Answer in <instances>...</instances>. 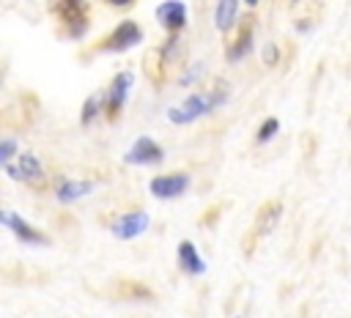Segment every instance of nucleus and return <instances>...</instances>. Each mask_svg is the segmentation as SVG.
Here are the masks:
<instances>
[{
	"instance_id": "4",
	"label": "nucleus",
	"mask_w": 351,
	"mask_h": 318,
	"mask_svg": "<svg viewBox=\"0 0 351 318\" xmlns=\"http://www.w3.org/2000/svg\"><path fill=\"white\" fill-rule=\"evenodd\" d=\"M143 41V30L137 22L132 19H123L110 36H104L93 49H101V52H123V49H132L134 44Z\"/></svg>"
},
{
	"instance_id": "5",
	"label": "nucleus",
	"mask_w": 351,
	"mask_h": 318,
	"mask_svg": "<svg viewBox=\"0 0 351 318\" xmlns=\"http://www.w3.org/2000/svg\"><path fill=\"white\" fill-rule=\"evenodd\" d=\"M5 173H8L11 178H16V181L30 184L33 189H41V186L47 184L44 167H41V162H38L33 154H19V156H16V164H5Z\"/></svg>"
},
{
	"instance_id": "15",
	"label": "nucleus",
	"mask_w": 351,
	"mask_h": 318,
	"mask_svg": "<svg viewBox=\"0 0 351 318\" xmlns=\"http://www.w3.org/2000/svg\"><path fill=\"white\" fill-rule=\"evenodd\" d=\"M236 14H239V0H217V8H214V27L219 33H228L236 22Z\"/></svg>"
},
{
	"instance_id": "8",
	"label": "nucleus",
	"mask_w": 351,
	"mask_h": 318,
	"mask_svg": "<svg viewBox=\"0 0 351 318\" xmlns=\"http://www.w3.org/2000/svg\"><path fill=\"white\" fill-rule=\"evenodd\" d=\"M0 219H3V225L22 241V244H49V236L47 233H41V230H36L27 219H22L19 214H14V211H3L0 214Z\"/></svg>"
},
{
	"instance_id": "14",
	"label": "nucleus",
	"mask_w": 351,
	"mask_h": 318,
	"mask_svg": "<svg viewBox=\"0 0 351 318\" xmlns=\"http://www.w3.org/2000/svg\"><path fill=\"white\" fill-rule=\"evenodd\" d=\"M252 49V22L247 19L244 25H241V30H239V36L228 44V52H225V58L230 60V63H236V60H241L247 52Z\"/></svg>"
},
{
	"instance_id": "12",
	"label": "nucleus",
	"mask_w": 351,
	"mask_h": 318,
	"mask_svg": "<svg viewBox=\"0 0 351 318\" xmlns=\"http://www.w3.org/2000/svg\"><path fill=\"white\" fill-rule=\"evenodd\" d=\"M176 255H178V266H181L184 274H192V277H195V274H203V271H206V263H203V258L197 255V247H195L189 238L178 241Z\"/></svg>"
},
{
	"instance_id": "17",
	"label": "nucleus",
	"mask_w": 351,
	"mask_h": 318,
	"mask_svg": "<svg viewBox=\"0 0 351 318\" xmlns=\"http://www.w3.org/2000/svg\"><path fill=\"white\" fill-rule=\"evenodd\" d=\"M143 66H145V74H148V80L159 88L162 82H165V60H162V55H159V49L156 52H151V55H145V60H143Z\"/></svg>"
},
{
	"instance_id": "20",
	"label": "nucleus",
	"mask_w": 351,
	"mask_h": 318,
	"mask_svg": "<svg viewBox=\"0 0 351 318\" xmlns=\"http://www.w3.org/2000/svg\"><path fill=\"white\" fill-rule=\"evenodd\" d=\"M14 151H16V143H14L11 137H5V140L0 143V162H3V164H8V162H11V156H14Z\"/></svg>"
},
{
	"instance_id": "1",
	"label": "nucleus",
	"mask_w": 351,
	"mask_h": 318,
	"mask_svg": "<svg viewBox=\"0 0 351 318\" xmlns=\"http://www.w3.org/2000/svg\"><path fill=\"white\" fill-rule=\"evenodd\" d=\"M230 99V85L228 80H214L208 90H197V93H189L178 107H170L167 110V118L173 123H192L197 121L200 115H208L211 110H217L219 104H225Z\"/></svg>"
},
{
	"instance_id": "10",
	"label": "nucleus",
	"mask_w": 351,
	"mask_h": 318,
	"mask_svg": "<svg viewBox=\"0 0 351 318\" xmlns=\"http://www.w3.org/2000/svg\"><path fill=\"white\" fill-rule=\"evenodd\" d=\"M156 19L167 33H178L186 25V5L181 0H165L156 8Z\"/></svg>"
},
{
	"instance_id": "25",
	"label": "nucleus",
	"mask_w": 351,
	"mask_h": 318,
	"mask_svg": "<svg viewBox=\"0 0 351 318\" xmlns=\"http://www.w3.org/2000/svg\"><path fill=\"white\" fill-rule=\"evenodd\" d=\"M244 3H247V5H258V0H244Z\"/></svg>"
},
{
	"instance_id": "2",
	"label": "nucleus",
	"mask_w": 351,
	"mask_h": 318,
	"mask_svg": "<svg viewBox=\"0 0 351 318\" xmlns=\"http://www.w3.org/2000/svg\"><path fill=\"white\" fill-rule=\"evenodd\" d=\"M52 11L58 14L60 25L66 27L69 36H82L85 27H88V19H90V5L85 0H55Z\"/></svg>"
},
{
	"instance_id": "23",
	"label": "nucleus",
	"mask_w": 351,
	"mask_h": 318,
	"mask_svg": "<svg viewBox=\"0 0 351 318\" xmlns=\"http://www.w3.org/2000/svg\"><path fill=\"white\" fill-rule=\"evenodd\" d=\"M134 0H107V5H112V8H126V5H132Z\"/></svg>"
},
{
	"instance_id": "13",
	"label": "nucleus",
	"mask_w": 351,
	"mask_h": 318,
	"mask_svg": "<svg viewBox=\"0 0 351 318\" xmlns=\"http://www.w3.org/2000/svg\"><path fill=\"white\" fill-rule=\"evenodd\" d=\"M90 189H93V184H90V181H71V178H55V184H52V192H55V197H58L60 203H71V200H77V197L88 195Z\"/></svg>"
},
{
	"instance_id": "6",
	"label": "nucleus",
	"mask_w": 351,
	"mask_h": 318,
	"mask_svg": "<svg viewBox=\"0 0 351 318\" xmlns=\"http://www.w3.org/2000/svg\"><path fill=\"white\" fill-rule=\"evenodd\" d=\"M186 186H189V175L186 173H162V175H154L151 184H148L151 195L159 197V200H173L178 195H184Z\"/></svg>"
},
{
	"instance_id": "3",
	"label": "nucleus",
	"mask_w": 351,
	"mask_h": 318,
	"mask_svg": "<svg viewBox=\"0 0 351 318\" xmlns=\"http://www.w3.org/2000/svg\"><path fill=\"white\" fill-rule=\"evenodd\" d=\"M132 82H134L132 71H118V74L112 77L107 93L101 96V99H104V110H101V112H104L107 121H118V115H121V110H123V104H126V96H129V90H132Z\"/></svg>"
},
{
	"instance_id": "24",
	"label": "nucleus",
	"mask_w": 351,
	"mask_h": 318,
	"mask_svg": "<svg viewBox=\"0 0 351 318\" xmlns=\"http://www.w3.org/2000/svg\"><path fill=\"white\" fill-rule=\"evenodd\" d=\"M296 30H302V33H304V30H310V22H304V19H302V22H296Z\"/></svg>"
},
{
	"instance_id": "18",
	"label": "nucleus",
	"mask_w": 351,
	"mask_h": 318,
	"mask_svg": "<svg viewBox=\"0 0 351 318\" xmlns=\"http://www.w3.org/2000/svg\"><path fill=\"white\" fill-rule=\"evenodd\" d=\"M99 110H104V99H101V96H90V99H88V101L82 104V115H80L82 126L93 123V118L99 115Z\"/></svg>"
},
{
	"instance_id": "22",
	"label": "nucleus",
	"mask_w": 351,
	"mask_h": 318,
	"mask_svg": "<svg viewBox=\"0 0 351 318\" xmlns=\"http://www.w3.org/2000/svg\"><path fill=\"white\" fill-rule=\"evenodd\" d=\"M219 211H222L219 206H211V208H208V211H206V214L200 217V222H203V225H211V222H214V219L219 217Z\"/></svg>"
},
{
	"instance_id": "9",
	"label": "nucleus",
	"mask_w": 351,
	"mask_h": 318,
	"mask_svg": "<svg viewBox=\"0 0 351 318\" xmlns=\"http://www.w3.org/2000/svg\"><path fill=\"white\" fill-rule=\"evenodd\" d=\"M123 159L129 164H159L165 159V148L159 143H154L151 137H137L132 143V148L123 154Z\"/></svg>"
},
{
	"instance_id": "19",
	"label": "nucleus",
	"mask_w": 351,
	"mask_h": 318,
	"mask_svg": "<svg viewBox=\"0 0 351 318\" xmlns=\"http://www.w3.org/2000/svg\"><path fill=\"white\" fill-rule=\"evenodd\" d=\"M277 132H280V121H277V118H266V121L258 126V132H255V143H269Z\"/></svg>"
},
{
	"instance_id": "21",
	"label": "nucleus",
	"mask_w": 351,
	"mask_h": 318,
	"mask_svg": "<svg viewBox=\"0 0 351 318\" xmlns=\"http://www.w3.org/2000/svg\"><path fill=\"white\" fill-rule=\"evenodd\" d=\"M277 60H280V49L274 44H266L263 47V63L266 66H277Z\"/></svg>"
},
{
	"instance_id": "11",
	"label": "nucleus",
	"mask_w": 351,
	"mask_h": 318,
	"mask_svg": "<svg viewBox=\"0 0 351 318\" xmlns=\"http://www.w3.org/2000/svg\"><path fill=\"white\" fill-rule=\"evenodd\" d=\"M280 217H282V203L280 200H266L261 203L258 214H255V222H252V230L258 236H269L277 225H280Z\"/></svg>"
},
{
	"instance_id": "7",
	"label": "nucleus",
	"mask_w": 351,
	"mask_h": 318,
	"mask_svg": "<svg viewBox=\"0 0 351 318\" xmlns=\"http://www.w3.org/2000/svg\"><path fill=\"white\" fill-rule=\"evenodd\" d=\"M145 228H148V214H145V211H140V208L121 214V217L110 225L112 236H115V238H121V241H132V238H137L140 233H145Z\"/></svg>"
},
{
	"instance_id": "26",
	"label": "nucleus",
	"mask_w": 351,
	"mask_h": 318,
	"mask_svg": "<svg viewBox=\"0 0 351 318\" xmlns=\"http://www.w3.org/2000/svg\"><path fill=\"white\" fill-rule=\"evenodd\" d=\"M291 3H299V0H291Z\"/></svg>"
},
{
	"instance_id": "16",
	"label": "nucleus",
	"mask_w": 351,
	"mask_h": 318,
	"mask_svg": "<svg viewBox=\"0 0 351 318\" xmlns=\"http://www.w3.org/2000/svg\"><path fill=\"white\" fill-rule=\"evenodd\" d=\"M115 288L121 291V293H118L121 299H140V302H148V299L154 296V293L148 291V285H143V282H137V280H118Z\"/></svg>"
}]
</instances>
